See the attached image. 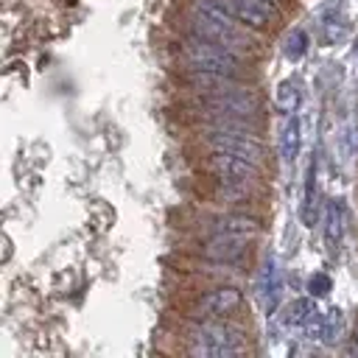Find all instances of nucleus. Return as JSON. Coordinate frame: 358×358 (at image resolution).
I'll use <instances>...</instances> for the list:
<instances>
[{
  "label": "nucleus",
  "instance_id": "6",
  "mask_svg": "<svg viewBox=\"0 0 358 358\" xmlns=\"http://www.w3.org/2000/svg\"><path fill=\"white\" fill-rule=\"evenodd\" d=\"M255 238L246 235H224V232H204L196 241V255L207 263H241L249 255V243Z\"/></svg>",
  "mask_w": 358,
  "mask_h": 358
},
{
  "label": "nucleus",
  "instance_id": "11",
  "mask_svg": "<svg viewBox=\"0 0 358 358\" xmlns=\"http://www.w3.org/2000/svg\"><path fill=\"white\" fill-rule=\"evenodd\" d=\"M257 296H260V302H263L266 316H271V313L280 308V296H282V271H280L274 255H268V257L263 260V268H260V277H257Z\"/></svg>",
  "mask_w": 358,
  "mask_h": 358
},
{
  "label": "nucleus",
  "instance_id": "10",
  "mask_svg": "<svg viewBox=\"0 0 358 358\" xmlns=\"http://www.w3.org/2000/svg\"><path fill=\"white\" fill-rule=\"evenodd\" d=\"M204 232H224V235H246L257 238L260 235V218L241 213V210H221L204 218Z\"/></svg>",
  "mask_w": 358,
  "mask_h": 358
},
{
  "label": "nucleus",
  "instance_id": "9",
  "mask_svg": "<svg viewBox=\"0 0 358 358\" xmlns=\"http://www.w3.org/2000/svg\"><path fill=\"white\" fill-rule=\"evenodd\" d=\"M221 3L252 31H263L280 17V8L274 0H221Z\"/></svg>",
  "mask_w": 358,
  "mask_h": 358
},
{
  "label": "nucleus",
  "instance_id": "20",
  "mask_svg": "<svg viewBox=\"0 0 358 358\" xmlns=\"http://www.w3.org/2000/svg\"><path fill=\"white\" fill-rule=\"evenodd\" d=\"M274 3H280V0H274Z\"/></svg>",
  "mask_w": 358,
  "mask_h": 358
},
{
  "label": "nucleus",
  "instance_id": "15",
  "mask_svg": "<svg viewBox=\"0 0 358 358\" xmlns=\"http://www.w3.org/2000/svg\"><path fill=\"white\" fill-rule=\"evenodd\" d=\"M316 168H319V159L313 157L310 165H308V182H305V193H302V221L310 227L313 224V199H316Z\"/></svg>",
  "mask_w": 358,
  "mask_h": 358
},
{
  "label": "nucleus",
  "instance_id": "7",
  "mask_svg": "<svg viewBox=\"0 0 358 358\" xmlns=\"http://www.w3.org/2000/svg\"><path fill=\"white\" fill-rule=\"evenodd\" d=\"M241 305H243V294L238 285H218L196 296L193 313L196 319H229L241 310Z\"/></svg>",
  "mask_w": 358,
  "mask_h": 358
},
{
  "label": "nucleus",
  "instance_id": "16",
  "mask_svg": "<svg viewBox=\"0 0 358 358\" xmlns=\"http://www.w3.org/2000/svg\"><path fill=\"white\" fill-rule=\"evenodd\" d=\"M341 333H344V313L338 308H330L324 313V322H322V341L324 344H336Z\"/></svg>",
  "mask_w": 358,
  "mask_h": 358
},
{
  "label": "nucleus",
  "instance_id": "14",
  "mask_svg": "<svg viewBox=\"0 0 358 358\" xmlns=\"http://www.w3.org/2000/svg\"><path fill=\"white\" fill-rule=\"evenodd\" d=\"M302 103V90L296 81H282L277 90H274V106L280 115H294Z\"/></svg>",
  "mask_w": 358,
  "mask_h": 358
},
{
  "label": "nucleus",
  "instance_id": "3",
  "mask_svg": "<svg viewBox=\"0 0 358 358\" xmlns=\"http://www.w3.org/2000/svg\"><path fill=\"white\" fill-rule=\"evenodd\" d=\"M193 112H196V117H199L201 123H213V120H224V117L260 120V115H263V101H260V95H257L249 84H241V87H232V90L196 95Z\"/></svg>",
  "mask_w": 358,
  "mask_h": 358
},
{
  "label": "nucleus",
  "instance_id": "8",
  "mask_svg": "<svg viewBox=\"0 0 358 358\" xmlns=\"http://www.w3.org/2000/svg\"><path fill=\"white\" fill-rule=\"evenodd\" d=\"M322 322H324V313H319L313 299H296L282 313L285 330H302L313 341H322Z\"/></svg>",
  "mask_w": 358,
  "mask_h": 358
},
{
  "label": "nucleus",
  "instance_id": "2",
  "mask_svg": "<svg viewBox=\"0 0 358 358\" xmlns=\"http://www.w3.org/2000/svg\"><path fill=\"white\" fill-rule=\"evenodd\" d=\"M185 352L196 358H232L246 352V338L227 319H199L185 330Z\"/></svg>",
  "mask_w": 358,
  "mask_h": 358
},
{
  "label": "nucleus",
  "instance_id": "13",
  "mask_svg": "<svg viewBox=\"0 0 358 358\" xmlns=\"http://www.w3.org/2000/svg\"><path fill=\"white\" fill-rule=\"evenodd\" d=\"M277 148H280V157L282 162H296L299 151H302V120L299 115H285V123L280 129V140H277Z\"/></svg>",
  "mask_w": 358,
  "mask_h": 358
},
{
  "label": "nucleus",
  "instance_id": "1",
  "mask_svg": "<svg viewBox=\"0 0 358 358\" xmlns=\"http://www.w3.org/2000/svg\"><path fill=\"white\" fill-rule=\"evenodd\" d=\"M176 59L185 70H201V73H224V76H243L249 56L238 53L227 45H218L213 39H204L199 34H185L176 42Z\"/></svg>",
  "mask_w": 358,
  "mask_h": 358
},
{
  "label": "nucleus",
  "instance_id": "5",
  "mask_svg": "<svg viewBox=\"0 0 358 358\" xmlns=\"http://www.w3.org/2000/svg\"><path fill=\"white\" fill-rule=\"evenodd\" d=\"M201 168L213 176V179H221V182H249V185H260L263 179V165L246 159V157H238V154H229V151H207Z\"/></svg>",
  "mask_w": 358,
  "mask_h": 358
},
{
  "label": "nucleus",
  "instance_id": "19",
  "mask_svg": "<svg viewBox=\"0 0 358 358\" xmlns=\"http://www.w3.org/2000/svg\"><path fill=\"white\" fill-rule=\"evenodd\" d=\"M350 352H358V330H355V336H352V347H350Z\"/></svg>",
  "mask_w": 358,
  "mask_h": 358
},
{
  "label": "nucleus",
  "instance_id": "18",
  "mask_svg": "<svg viewBox=\"0 0 358 358\" xmlns=\"http://www.w3.org/2000/svg\"><path fill=\"white\" fill-rule=\"evenodd\" d=\"M330 291V280L324 277V274H316V277H310V294H327Z\"/></svg>",
  "mask_w": 358,
  "mask_h": 358
},
{
  "label": "nucleus",
  "instance_id": "12",
  "mask_svg": "<svg viewBox=\"0 0 358 358\" xmlns=\"http://www.w3.org/2000/svg\"><path fill=\"white\" fill-rule=\"evenodd\" d=\"M322 232H324L327 249H338V243L344 241V232H347V204H344V199H330L324 204Z\"/></svg>",
  "mask_w": 358,
  "mask_h": 358
},
{
  "label": "nucleus",
  "instance_id": "4",
  "mask_svg": "<svg viewBox=\"0 0 358 358\" xmlns=\"http://www.w3.org/2000/svg\"><path fill=\"white\" fill-rule=\"evenodd\" d=\"M185 34H199L204 39H213L218 45H227L238 53H252L255 48V31L246 28L241 20H221V17H210V14H201L196 8L187 11L185 17Z\"/></svg>",
  "mask_w": 358,
  "mask_h": 358
},
{
  "label": "nucleus",
  "instance_id": "17",
  "mask_svg": "<svg viewBox=\"0 0 358 358\" xmlns=\"http://www.w3.org/2000/svg\"><path fill=\"white\" fill-rule=\"evenodd\" d=\"M305 50H308V34L305 31H294L288 36V42H285V56L288 59H299Z\"/></svg>",
  "mask_w": 358,
  "mask_h": 358
}]
</instances>
